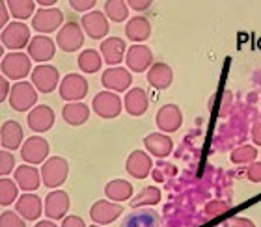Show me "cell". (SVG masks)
I'll return each instance as SVG.
<instances>
[{
	"label": "cell",
	"mask_w": 261,
	"mask_h": 227,
	"mask_svg": "<svg viewBox=\"0 0 261 227\" xmlns=\"http://www.w3.org/2000/svg\"><path fill=\"white\" fill-rule=\"evenodd\" d=\"M67 173H69V164H67V160H64L62 157H53L43 164V168H41V179H43L45 186L58 188V186H62V184L65 183Z\"/></svg>",
	"instance_id": "6da1fadb"
},
{
	"label": "cell",
	"mask_w": 261,
	"mask_h": 227,
	"mask_svg": "<svg viewBox=\"0 0 261 227\" xmlns=\"http://www.w3.org/2000/svg\"><path fill=\"white\" fill-rule=\"evenodd\" d=\"M38 103V92L30 82H17L10 92V104L17 112H27Z\"/></svg>",
	"instance_id": "7a4b0ae2"
},
{
	"label": "cell",
	"mask_w": 261,
	"mask_h": 227,
	"mask_svg": "<svg viewBox=\"0 0 261 227\" xmlns=\"http://www.w3.org/2000/svg\"><path fill=\"white\" fill-rule=\"evenodd\" d=\"M84 43V34H82V26L75 21H67L64 26L60 28V32L56 36V45L65 52H75L79 50Z\"/></svg>",
	"instance_id": "3957f363"
},
{
	"label": "cell",
	"mask_w": 261,
	"mask_h": 227,
	"mask_svg": "<svg viewBox=\"0 0 261 227\" xmlns=\"http://www.w3.org/2000/svg\"><path fill=\"white\" fill-rule=\"evenodd\" d=\"M2 75L11 80H21L30 73V58L22 52H11L2 58Z\"/></svg>",
	"instance_id": "277c9868"
},
{
	"label": "cell",
	"mask_w": 261,
	"mask_h": 227,
	"mask_svg": "<svg viewBox=\"0 0 261 227\" xmlns=\"http://www.w3.org/2000/svg\"><path fill=\"white\" fill-rule=\"evenodd\" d=\"M2 45H4L6 49H11V50H19L22 47H27L30 45V30L24 22H10L8 26L2 30Z\"/></svg>",
	"instance_id": "5b68a950"
},
{
	"label": "cell",
	"mask_w": 261,
	"mask_h": 227,
	"mask_svg": "<svg viewBox=\"0 0 261 227\" xmlns=\"http://www.w3.org/2000/svg\"><path fill=\"white\" fill-rule=\"evenodd\" d=\"M86 93H88V82L82 75L69 73V75L60 82V97L64 99V101L76 103V101H81V99L86 97Z\"/></svg>",
	"instance_id": "8992f818"
},
{
	"label": "cell",
	"mask_w": 261,
	"mask_h": 227,
	"mask_svg": "<svg viewBox=\"0 0 261 227\" xmlns=\"http://www.w3.org/2000/svg\"><path fill=\"white\" fill-rule=\"evenodd\" d=\"M93 112L105 119L118 118L121 112V99L112 92H101L93 97Z\"/></svg>",
	"instance_id": "52a82bcc"
},
{
	"label": "cell",
	"mask_w": 261,
	"mask_h": 227,
	"mask_svg": "<svg viewBox=\"0 0 261 227\" xmlns=\"http://www.w3.org/2000/svg\"><path fill=\"white\" fill-rule=\"evenodd\" d=\"M58 80H60L58 69L53 65H38L32 71V84L41 93H50L53 90H56Z\"/></svg>",
	"instance_id": "ba28073f"
},
{
	"label": "cell",
	"mask_w": 261,
	"mask_h": 227,
	"mask_svg": "<svg viewBox=\"0 0 261 227\" xmlns=\"http://www.w3.org/2000/svg\"><path fill=\"white\" fill-rule=\"evenodd\" d=\"M49 155V144L41 136L28 138L21 147V157L28 164H41Z\"/></svg>",
	"instance_id": "9c48e42d"
},
{
	"label": "cell",
	"mask_w": 261,
	"mask_h": 227,
	"mask_svg": "<svg viewBox=\"0 0 261 227\" xmlns=\"http://www.w3.org/2000/svg\"><path fill=\"white\" fill-rule=\"evenodd\" d=\"M62 22H64V15L58 8H43V10H38V13L34 15L32 26L41 34H49L60 28Z\"/></svg>",
	"instance_id": "30bf717a"
},
{
	"label": "cell",
	"mask_w": 261,
	"mask_h": 227,
	"mask_svg": "<svg viewBox=\"0 0 261 227\" xmlns=\"http://www.w3.org/2000/svg\"><path fill=\"white\" fill-rule=\"evenodd\" d=\"M69 195L64 190H55L45 197V214L50 220H62L69 211Z\"/></svg>",
	"instance_id": "8fae6325"
},
{
	"label": "cell",
	"mask_w": 261,
	"mask_h": 227,
	"mask_svg": "<svg viewBox=\"0 0 261 227\" xmlns=\"http://www.w3.org/2000/svg\"><path fill=\"white\" fill-rule=\"evenodd\" d=\"M123 212V207L118 205V203H112V201H97L93 203L92 209H90V216L97 225H105V223L114 222L116 218L121 216Z\"/></svg>",
	"instance_id": "7c38bea8"
},
{
	"label": "cell",
	"mask_w": 261,
	"mask_h": 227,
	"mask_svg": "<svg viewBox=\"0 0 261 227\" xmlns=\"http://www.w3.org/2000/svg\"><path fill=\"white\" fill-rule=\"evenodd\" d=\"M101 82H103V86L107 90H110V92H127V88L133 82V76L123 67H110V69H107L103 73Z\"/></svg>",
	"instance_id": "4fadbf2b"
},
{
	"label": "cell",
	"mask_w": 261,
	"mask_h": 227,
	"mask_svg": "<svg viewBox=\"0 0 261 227\" xmlns=\"http://www.w3.org/2000/svg\"><path fill=\"white\" fill-rule=\"evenodd\" d=\"M55 125V112L47 104H38L28 114V127L34 132H47Z\"/></svg>",
	"instance_id": "5bb4252c"
},
{
	"label": "cell",
	"mask_w": 261,
	"mask_h": 227,
	"mask_svg": "<svg viewBox=\"0 0 261 227\" xmlns=\"http://www.w3.org/2000/svg\"><path fill=\"white\" fill-rule=\"evenodd\" d=\"M153 54L146 45H133L127 50V67L135 73H142L146 69H151Z\"/></svg>",
	"instance_id": "9a60e30c"
},
{
	"label": "cell",
	"mask_w": 261,
	"mask_h": 227,
	"mask_svg": "<svg viewBox=\"0 0 261 227\" xmlns=\"http://www.w3.org/2000/svg\"><path fill=\"white\" fill-rule=\"evenodd\" d=\"M155 121H157V127L163 132H175L183 123V116H181V110L175 104H164L163 108L157 112Z\"/></svg>",
	"instance_id": "2e32d148"
},
{
	"label": "cell",
	"mask_w": 261,
	"mask_h": 227,
	"mask_svg": "<svg viewBox=\"0 0 261 227\" xmlns=\"http://www.w3.org/2000/svg\"><path fill=\"white\" fill-rule=\"evenodd\" d=\"M82 28L92 39H101L109 34V21L101 11H90L82 17Z\"/></svg>",
	"instance_id": "e0dca14e"
},
{
	"label": "cell",
	"mask_w": 261,
	"mask_h": 227,
	"mask_svg": "<svg viewBox=\"0 0 261 227\" xmlns=\"http://www.w3.org/2000/svg\"><path fill=\"white\" fill-rule=\"evenodd\" d=\"M56 52V43L47 36H36L28 45V54L36 62H49Z\"/></svg>",
	"instance_id": "ac0fdd59"
},
{
	"label": "cell",
	"mask_w": 261,
	"mask_h": 227,
	"mask_svg": "<svg viewBox=\"0 0 261 227\" xmlns=\"http://www.w3.org/2000/svg\"><path fill=\"white\" fill-rule=\"evenodd\" d=\"M22 141V127L17 121L10 119V121H4L2 123V129H0V144L6 151H11V149H19Z\"/></svg>",
	"instance_id": "d6986e66"
},
{
	"label": "cell",
	"mask_w": 261,
	"mask_h": 227,
	"mask_svg": "<svg viewBox=\"0 0 261 227\" xmlns=\"http://www.w3.org/2000/svg\"><path fill=\"white\" fill-rule=\"evenodd\" d=\"M120 227H164V225L155 211H151V209H142V211H138L136 209L133 214H129L123 220V223Z\"/></svg>",
	"instance_id": "ffe728a7"
},
{
	"label": "cell",
	"mask_w": 261,
	"mask_h": 227,
	"mask_svg": "<svg viewBox=\"0 0 261 227\" xmlns=\"http://www.w3.org/2000/svg\"><path fill=\"white\" fill-rule=\"evenodd\" d=\"M125 169L135 179H146L151 172V158L144 151H133L127 158Z\"/></svg>",
	"instance_id": "44dd1931"
},
{
	"label": "cell",
	"mask_w": 261,
	"mask_h": 227,
	"mask_svg": "<svg viewBox=\"0 0 261 227\" xmlns=\"http://www.w3.org/2000/svg\"><path fill=\"white\" fill-rule=\"evenodd\" d=\"M41 200L36 194H22L15 203V211L24 220H38L41 216Z\"/></svg>",
	"instance_id": "7402d4cb"
},
{
	"label": "cell",
	"mask_w": 261,
	"mask_h": 227,
	"mask_svg": "<svg viewBox=\"0 0 261 227\" xmlns=\"http://www.w3.org/2000/svg\"><path fill=\"white\" fill-rule=\"evenodd\" d=\"M101 54L109 65H118L125 56V41L120 38H109L101 43Z\"/></svg>",
	"instance_id": "603a6c76"
},
{
	"label": "cell",
	"mask_w": 261,
	"mask_h": 227,
	"mask_svg": "<svg viewBox=\"0 0 261 227\" xmlns=\"http://www.w3.org/2000/svg\"><path fill=\"white\" fill-rule=\"evenodd\" d=\"M147 82L157 90H166L174 82V71L166 64H153L147 71Z\"/></svg>",
	"instance_id": "cb8c5ba5"
},
{
	"label": "cell",
	"mask_w": 261,
	"mask_h": 227,
	"mask_svg": "<svg viewBox=\"0 0 261 227\" xmlns=\"http://www.w3.org/2000/svg\"><path fill=\"white\" fill-rule=\"evenodd\" d=\"M123 103H125V110L130 116H142V114H146L147 106H149V99L142 88H133L127 92Z\"/></svg>",
	"instance_id": "d4e9b609"
},
{
	"label": "cell",
	"mask_w": 261,
	"mask_h": 227,
	"mask_svg": "<svg viewBox=\"0 0 261 227\" xmlns=\"http://www.w3.org/2000/svg\"><path fill=\"white\" fill-rule=\"evenodd\" d=\"M15 183L21 186L22 190H27V192H32V190H38V186L41 184V173L38 172L36 168L32 166H19L15 169Z\"/></svg>",
	"instance_id": "484cf974"
},
{
	"label": "cell",
	"mask_w": 261,
	"mask_h": 227,
	"mask_svg": "<svg viewBox=\"0 0 261 227\" xmlns=\"http://www.w3.org/2000/svg\"><path fill=\"white\" fill-rule=\"evenodd\" d=\"M144 146L146 149L151 155L159 158H164L168 157L170 153H172V140H170L166 134H157V132H153V134H147L146 140H144Z\"/></svg>",
	"instance_id": "4316f807"
},
{
	"label": "cell",
	"mask_w": 261,
	"mask_h": 227,
	"mask_svg": "<svg viewBox=\"0 0 261 227\" xmlns=\"http://www.w3.org/2000/svg\"><path fill=\"white\" fill-rule=\"evenodd\" d=\"M125 34L130 41L140 43V41H146V39L149 38V34H151V24H149V21H147L146 17H140V15L133 17V19L127 22Z\"/></svg>",
	"instance_id": "83f0119b"
},
{
	"label": "cell",
	"mask_w": 261,
	"mask_h": 227,
	"mask_svg": "<svg viewBox=\"0 0 261 227\" xmlns=\"http://www.w3.org/2000/svg\"><path fill=\"white\" fill-rule=\"evenodd\" d=\"M62 118H64L65 123L73 125V127H79V125L88 121V118H90V108L82 103H69L62 108Z\"/></svg>",
	"instance_id": "f1b7e54d"
},
{
	"label": "cell",
	"mask_w": 261,
	"mask_h": 227,
	"mask_svg": "<svg viewBox=\"0 0 261 227\" xmlns=\"http://www.w3.org/2000/svg\"><path fill=\"white\" fill-rule=\"evenodd\" d=\"M105 194L112 201H127L133 195V184L123 179H114L105 186Z\"/></svg>",
	"instance_id": "f546056e"
},
{
	"label": "cell",
	"mask_w": 261,
	"mask_h": 227,
	"mask_svg": "<svg viewBox=\"0 0 261 227\" xmlns=\"http://www.w3.org/2000/svg\"><path fill=\"white\" fill-rule=\"evenodd\" d=\"M76 64H79V67H81L84 73H97V71L101 69L103 60H101V54H99L97 50L88 49V50H82L79 60H76Z\"/></svg>",
	"instance_id": "4dcf8cb0"
},
{
	"label": "cell",
	"mask_w": 261,
	"mask_h": 227,
	"mask_svg": "<svg viewBox=\"0 0 261 227\" xmlns=\"http://www.w3.org/2000/svg\"><path fill=\"white\" fill-rule=\"evenodd\" d=\"M6 6L10 8L11 15L15 19H28L34 15V10H36L34 0H8Z\"/></svg>",
	"instance_id": "1f68e13d"
},
{
	"label": "cell",
	"mask_w": 261,
	"mask_h": 227,
	"mask_svg": "<svg viewBox=\"0 0 261 227\" xmlns=\"http://www.w3.org/2000/svg\"><path fill=\"white\" fill-rule=\"evenodd\" d=\"M159 200H161V192L155 186H147L136 195L135 200L130 201V207L133 209H138V207H147V205H157Z\"/></svg>",
	"instance_id": "d6a6232c"
},
{
	"label": "cell",
	"mask_w": 261,
	"mask_h": 227,
	"mask_svg": "<svg viewBox=\"0 0 261 227\" xmlns=\"http://www.w3.org/2000/svg\"><path fill=\"white\" fill-rule=\"evenodd\" d=\"M105 11H107V15L114 22H121L125 21L127 15H129V6L123 0H107Z\"/></svg>",
	"instance_id": "836d02e7"
},
{
	"label": "cell",
	"mask_w": 261,
	"mask_h": 227,
	"mask_svg": "<svg viewBox=\"0 0 261 227\" xmlns=\"http://www.w3.org/2000/svg\"><path fill=\"white\" fill-rule=\"evenodd\" d=\"M17 200V183L2 177L0 181V205L8 207Z\"/></svg>",
	"instance_id": "e575fe53"
},
{
	"label": "cell",
	"mask_w": 261,
	"mask_h": 227,
	"mask_svg": "<svg viewBox=\"0 0 261 227\" xmlns=\"http://www.w3.org/2000/svg\"><path fill=\"white\" fill-rule=\"evenodd\" d=\"M257 157V151L256 147L252 146H241L237 147L233 153H231V162L235 164H248V162H254Z\"/></svg>",
	"instance_id": "d590c367"
},
{
	"label": "cell",
	"mask_w": 261,
	"mask_h": 227,
	"mask_svg": "<svg viewBox=\"0 0 261 227\" xmlns=\"http://www.w3.org/2000/svg\"><path fill=\"white\" fill-rule=\"evenodd\" d=\"M0 227H27V225H24V218L19 212L6 211L0 216Z\"/></svg>",
	"instance_id": "8d00e7d4"
},
{
	"label": "cell",
	"mask_w": 261,
	"mask_h": 227,
	"mask_svg": "<svg viewBox=\"0 0 261 227\" xmlns=\"http://www.w3.org/2000/svg\"><path fill=\"white\" fill-rule=\"evenodd\" d=\"M13 168H15V158H13V155L10 151L4 149L0 153V173H2V177H6L8 173L13 172Z\"/></svg>",
	"instance_id": "74e56055"
},
{
	"label": "cell",
	"mask_w": 261,
	"mask_h": 227,
	"mask_svg": "<svg viewBox=\"0 0 261 227\" xmlns=\"http://www.w3.org/2000/svg\"><path fill=\"white\" fill-rule=\"evenodd\" d=\"M246 175H248L252 183H261V162L250 164L248 169H246Z\"/></svg>",
	"instance_id": "f35d334b"
},
{
	"label": "cell",
	"mask_w": 261,
	"mask_h": 227,
	"mask_svg": "<svg viewBox=\"0 0 261 227\" xmlns=\"http://www.w3.org/2000/svg\"><path fill=\"white\" fill-rule=\"evenodd\" d=\"M69 6L76 11H88L95 6V0H71Z\"/></svg>",
	"instance_id": "ab89813d"
},
{
	"label": "cell",
	"mask_w": 261,
	"mask_h": 227,
	"mask_svg": "<svg viewBox=\"0 0 261 227\" xmlns=\"http://www.w3.org/2000/svg\"><path fill=\"white\" fill-rule=\"evenodd\" d=\"M228 211V203H222V201H218V203H209L207 205V214L209 216H215V214H222V212Z\"/></svg>",
	"instance_id": "60d3db41"
},
{
	"label": "cell",
	"mask_w": 261,
	"mask_h": 227,
	"mask_svg": "<svg viewBox=\"0 0 261 227\" xmlns=\"http://www.w3.org/2000/svg\"><path fill=\"white\" fill-rule=\"evenodd\" d=\"M62 227H86V223L79 216H67V218H64Z\"/></svg>",
	"instance_id": "b9f144b4"
},
{
	"label": "cell",
	"mask_w": 261,
	"mask_h": 227,
	"mask_svg": "<svg viewBox=\"0 0 261 227\" xmlns=\"http://www.w3.org/2000/svg\"><path fill=\"white\" fill-rule=\"evenodd\" d=\"M127 6H130V8H135L136 11H144V10H147L149 6H151V0H129L127 2Z\"/></svg>",
	"instance_id": "7bdbcfd3"
},
{
	"label": "cell",
	"mask_w": 261,
	"mask_h": 227,
	"mask_svg": "<svg viewBox=\"0 0 261 227\" xmlns=\"http://www.w3.org/2000/svg\"><path fill=\"white\" fill-rule=\"evenodd\" d=\"M252 138H254V141H256L257 146H261V119H257L254 129H252Z\"/></svg>",
	"instance_id": "ee69618b"
},
{
	"label": "cell",
	"mask_w": 261,
	"mask_h": 227,
	"mask_svg": "<svg viewBox=\"0 0 261 227\" xmlns=\"http://www.w3.org/2000/svg\"><path fill=\"white\" fill-rule=\"evenodd\" d=\"M229 227H256V225H254L250 220H246V218H235Z\"/></svg>",
	"instance_id": "f6af8a7d"
},
{
	"label": "cell",
	"mask_w": 261,
	"mask_h": 227,
	"mask_svg": "<svg viewBox=\"0 0 261 227\" xmlns=\"http://www.w3.org/2000/svg\"><path fill=\"white\" fill-rule=\"evenodd\" d=\"M0 101H6V97H8V80H6V76H2L0 78Z\"/></svg>",
	"instance_id": "bcb514c9"
},
{
	"label": "cell",
	"mask_w": 261,
	"mask_h": 227,
	"mask_svg": "<svg viewBox=\"0 0 261 227\" xmlns=\"http://www.w3.org/2000/svg\"><path fill=\"white\" fill-rule=\"evenodd\" d=\"M0 11H2V17H0V24H2V30L6 28V21H8V17H6V2L0 4Z\"/></svg>",
	"instance_id": "7dc6e473"
},
{
	"label": "cell",
	"mask_w": 261,
	"mask_h": 227,
	"mask_svg": "<svg viewBox=\"0 0 261 227\" xmlns=\"http://www.w3.org/2000/svg\"><path fill=\"white\" fill-rule=\"evenodd\" d=\"M34 227H56V223H53L50 220H43V222H38Z\"/></svg>",
	"instance_id": "c3c4849f"
},
{
	"label": "cell",
	"mask_w": 261,
	"mask_h": 227,
	"mask_svg": "<svg viewBox=\"0 0 261 227\" xmlns=\"http://www.w3.org/2000/svg\"><path fill=\"white\" fill-rule=\"evenodd\" d=\"M39 6H55L56 0H38Z\"/></svg>",
	"instance_id": "681fc988"
},
{
	"label": "cell",
	"mask_w": 261,
	"mask_h": 227,
	"mask_svg": "<svg viewBox=\"0 0 261 227\" xmlns=\"http://www.w3.org/2000/svg\"><path fill=\"white\" fill-rule=\"evenodd\" d=\"M92 227H101V225H97V223H95V225H92Z\"/></svg>",
	"instance_id": "f907efd6"
}]
</instances>
